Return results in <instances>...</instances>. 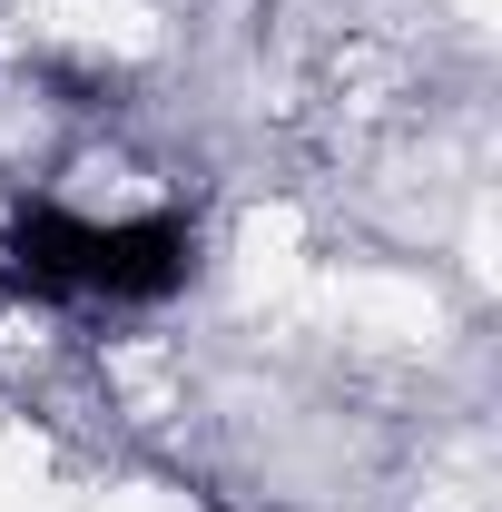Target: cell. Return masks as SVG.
Returning a JSON list of instances; mask_svg holds the SVG:
<instances>
[{
  "label": "cell",
  "mask_w": 502,
  "mask_h": 512,
  "mask_svg": "<svg viewBox=\"0 0 502 512\" xmlns=\"http://www.w3.org/2000/svg\"><path fill=\"white\" fill-rule=\"evenodd\" d=\"M197 276V217H79L60 197L10 207L0 227V286L40 306H168Z\"/></svg>",
  "instance_id": "obj_1"
}]
</instances>
